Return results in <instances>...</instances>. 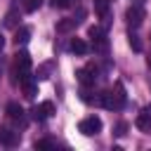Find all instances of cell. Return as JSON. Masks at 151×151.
<instances>
[{
	"label": "cell",
	"mask_w": 151,
	"mask_h": 151,
	"mask_svg": "<svg viewBox=\"0 0 151 151\" xmlns=\"http://www.w3.org/2000/svg\"><path fill=\"white\" fill-rule=\"evenodd\" d=\"M99 101H101L106 109H123V104H125V90H123V85L118 83V85H116V90L104 92Z\"/></svg>",
	"instance_id": "1"
},
{
	"label": "cell",
	"mask_w": 151,
	"mask_h": 151,
	"mask_svg": "<svg viewBox=\"0 0 151 151\" xmlns=\"http://www.w3.org/2000/svg\"><path fill=\"white\" fill-rule=\"evenodd\" d=\"M78 130H80L83 134H87V137H92V134H97V132H101V118H97V116H87V118H83V120H80V125H78Z\"/></svg>",
	"instance_id": "2"
},
{
	"label": "cell",
	"mask_w": 151,
	"mask_h": 151,
	"mask_svg": "<svg viewBox=\"0 0 151 151\" xmlns=\"http://www.w3.org/2000/svg\"><path fill=\"white\" fill-rule=\"evenodd\" d=\"M14 66H17V71H19V76L24 78V76H31L28 71H31V57H28V52H17L14 54Z\"/></svg>",
	"instance_id": "3"
},
{
	"label": "cell",
	"mask_w": 151,
	"mask_h": 151,
	"mask_svg": "<svg viewBox=\"0 0 151 151\" xmlns=\"http://www.w3.org/2000/svg\"><path fill=\"white\" fill-rule=\"evenodd\" d=\"M52 113H54V104H52V101H42V104H38V106L31 109L33 120H45V118H50Z\"/></svg>",
	"instance_id": "4"
},
{
	"label": "cell",
	"mask_w": 151,
	"mask_h": 151,
	"mask_svg": "<svg viewBox=\"0 0 151 151\" xmlns=\"http://www.w3.org/2000/svg\"><path fill=\"white\" fill-rule=\"evenodd\" d=\"M125 19H127V24H130L132 28H137V26L144 21V12H142L139 7H130V9L125 12Z\"/></svg>",
	"instance_id": "5"
},
{
	"label": "cell",
	"mask_w": 151,
	"mask_h": 151,
	"mask_svg": "<svg viewBox=\"0 0 151 151\" xmlns=\"http://www.w3.org/2000/svg\"><path fill=\"white\" fill-rule=\"evenodd\" d=\"M94 78H97V68L94 66H85L78 71V80L83 85H94Z\"/></svg>",
	"instance_id": "6"
},
{
	"label": "cell",
	"mask_w": 151,
	"mask_h": 151,
	"mask_svg": "<svg viewBox=\"0 0 151 151\" xmlns=\"http://www.w3.org/2000/svg\"><path fill=\"white\" fill-rule=\"evenodd\" d=\"M0 144H5V146H17V144H19V134L12 132V130H7V127H0Z\"/></svg>",
	"instance_id": "7"
},
{
	"label": "cell",
	"mask_w": 151,
	"mask_h": 151,
	"mask_svg": "<svg viewBox=\"0 0 151 151\" xmlns=\"http://www.w3.org/2000/svg\"><path fill=\"white\" fill-rule=\"evenodd\" d=\"M21 90H24V97H28V99H33L35 97V83H33V78L31 76H24L21 78Z\"/></svg>",
	"instance_id": "8"
},
{
	"label": "cell",
	"mask_w": 151,
	"mask_h": 151,
	"mask_svg": "<svg viewBox=\"0 0 151 151\" xmlns=\"http://www.w3.org/2000/svg\"><path fill=\"white\" fill-rule=\"evenodd\" d=\"M5 111H7V116H9V118H12V120H19V123H21V120H24V109H21V106H19V104H17V101H9V104H7V109H5Z\"/></svg>",
	"instance_id": "9"
},
{
	"label": "cell",
	"mask_w": 151,
	"mask_h": 151,
	"mask_svg": "<svg viewBox=\"0 0 151 151\" xmlns=\"http://www.w3.org/2000/svg\"><path fill=\"white\" fill-rule=\"evenodd\" d=\"M134 125L139 127V130H144V132H151V113H139L137 116V120H134Z\"/></svg>",
	"instance_id": "10"
},
{
	"label": "cell",
	"mask_w": 151,
	"mask_h": 151,
	"mask_svg": "<svg viewBox=\"0 0 151 151\" xmlns=\"http://www.w3.org/2000/svg\"><path fill=\"white\" fill-rule=\"evenodd\" d=\"M28 40H31V31H28L26 26H21V28L14 33V42H17V45H26Z\"/></svg>",
	"instance_id": "11"
},
{
	"label": "cell",
	"mask_w": 151,
	"mask_h": 151,
	"mask_svg": "<svg viewBox=\"0 0 151 151\" xmlns=\"http://www.w3.org/2000/svg\"><path fill=\"white\" fill-rule=\"evenodd\" d=\"M71 50H73L76 54H85V52H87V42L80 40V38H73V40H71Z\"/></svg>",
	"instance_id": "12"
},
{
	"label": "cell",
	"mask_w": 151,
	"mask_h": 151,
	"mask_svg": "<svg viewBox=\"0 0 151 151\" xmlns=\"http://www.w3.org/2000/svg\"><path fill=\"white\" fill-rule=\"evenodd\" d=\"M94 12L104 19V17L109 14V0H94Z\"/></svg>",
	"instance_id": "13"
},
{
	"label": "cell",
	"mask_w": 151,
	"mask_h": 151,
	"mask_svg": "<svg viewBox=\"0 0 151 151\" xmlns=\"http://www.w3.org/2000/svg\"><path fill=\"white\" fill-rule=\"evenodd\" d=\"M87 35L92 38V42H97V40H101V38H104V31H101L99 26H90V31H87Z\"/></svg>",
	"instance_id": "14"
},
{
	"label": "cell",
	"mask_w": 151,
	"mask_h": 151,
	"mask_svg": "<svg viewBox=\"0 0 151 151\" xmlns=\"http://www.w3.org/2000/svg\"><path fill=\"white\" fill-rule=\"evenodd\" d=\"M73 26H76V21H73V19H64V21H59V24H57V31H59V33H64V31H71Z\"/></svg>",
	"instance_id": "15"
},
{
	"label": "cell",
	"mask_w": 151,
	"mask_h": 151,
	"mask_svg": "<svg viewBox=\"0 0 151 151\" xmlns=\"http://www.w3.org/2000/svg\"><path fill=\"white\" fill-rule=\"evenodd\" d=\"M127 38H130V47H132L134 52H142V40H139V35H137V33H130Z\"/></svg>",
	"instance_id": "16"
},
{
	"label": "cell",
	"mask_w": 151,
	"mask_h": 151,
	"mask_svg": "<svg viewBox=\"0 0 151 151\" xmlns=\"http://www.w3.org/2000/svg\"><path fill=\"white\" fill-rule=\"evenodd\" d=\"M40 5H42V0H24V9L26 12H35Z\"/></svg>",
	"instance_id": "17"
},
{
	"label": "cell",
	"mask_w": 151,
	"mask_h": 151,
	"mask_svg": "<svg viewBox=\"0 0 151 151\" xmlns=\"http://www.w3.org/2000/svg\"><path fill=\"white\" fill-rule=\"evenodd\" d=\"M50 2H52L54 9H66V7L71 5V0H50Z\"/></svg>",
	"instance_id": "18"
},
{
	"label": "cell",
	"mask_w": 151,
	"mask_h": 151,
	"mask_svg": "<svg viewBox=\"0 0 151 151\" xmlns=\"http://www.w3.org/2000/svg\"><path fill=\"white\" fill-rule=\"evenodd\" d=\"M35 149H54V142H50V139H40V142H35Z\"/></svg>",
	"instance_id": "19"
},
{
	"label": "cell",
	"mask_w": 151,
	"mask_h": 151,
	"mask_svg": "<svg viewBox=\"0 0 151 151\" xmlns=\"http://www.w3.org/2000/svg\"><path fill=\"white\" fill-rule=\"evenodd\" d=\"M14 24H17V12H9L5 19V26H14Z\"/></svg>",
	"instance_id": "20"
},
{
	"label": "cell",
	"mask_w": 151,
	"mask_h": 151,
	"mask_svg": "<svg viewBox=\"0 0 151 151\" xmlns=\"http://www.w3.org/2000/svg\"><path fill=\"white\" fill-rule=\"evenodd\" d=\"M2 45H5V38H2V35H0V50H2Z\"/></svg>",
	"instance_id": "21"
}]
</instances>
